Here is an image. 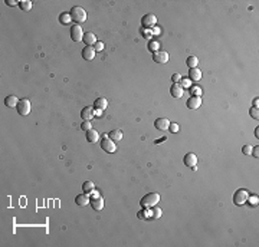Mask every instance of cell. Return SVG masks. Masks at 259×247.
<instances>
[{
	"label": "cell",
	"instance_id": "6da1fadb",
	"mask_svg": "<svg viewBox=\"0 0 259 247\" xmlns=\"http://www.w3.org/2000/svg\"><path fill=\"white\" fill-rule=\"evenodd\" d=\"M158 201H160V195L157 193H148L140 200V204H141L143 208H151L156 204H158Z\"/></svg>",
	"mask_w": 259,
	"mask_h": 247
},
{
	"label": "cell",
	"instance_id": "7a4b0ae2",
	"mask_svg": "<svg viewBox=\"0 0 259 247\" xmlns=\"http://www.w3.org/2000/svg\"><path fill=\"white\" fill-rule=\"evenodd\" d=\"M69 15H71V19L74 20V22H76V25L84 23L86 20V12L84 10L82 7H79V6L72 7V10L69 12Z\"/></svg>",
	"mask_w": 259,
	"mask_h": 247
},
{
	"label": "cell",
	"instance_id": "3957f363",
	"mask_svg": "<svg viewBox=\"0 0 259 247\" xmlns=\"http://www.w3.org/2000/svg\"><path fill=\"white\" fill-rule=\"evenodd\" d=\"M248 197H249V193L245 188H240V190H237L236 193H235V195H233V203L236 204V206H243L245 203L248 201Z\"/></svg>",
	"mask_w": 259,
	"mask_h": 247
},
{
	"label": "cell",
	"instance_id": "277c9868",
	"mask_svg": "<svg viewBox=\"0 0 259 247\" xmlns=\"http://www.w3.org/2000/svg\"><path fill=\"white\" fill-rule=\"evenodd\" d=\"M141 23H143V27L146 29H153L156 26V23H157V17L153 15V13H148V15H144L143 19H141Z\"/></svg>",
	"mask_w": 259,
	"mask_h": 247
},
{
	"label": "cell",
	"instance_id": "5b68a950",
	"mask_svg": "<svg viewBox=\"0 0 259 247\" xmlns=\"http://www.w3.org/2000/svg\"><path fill=\"white\" fill-rule=\"evenodd\" d=\"M16 109H17V112L20 114V115H27V114L30 112V102L29 99H20L19 104H17V106H16Z\"/></svg>",
	"mask_w": 259,
	"mask_h": 247
},
{
	"label": "cell",
	"instance_id": "8992f818",
	"mask_svg": "<svg viewBox=\"0 0 259 247\" xmlns=\"http://www.w3.org/2000/svg\"><path fill=\"white\" fill-rule=\"evenodd\" d=\"M101 148L105 152H109V154H113V152H115V150H117V147H115V144H114V141L111 138H102V141H101Z\"/></svg>",
	"mask_w": 259,
	"mask_h": 247
},
{
	"label": "cell",
	"instance_id": "52a82bcc",
	"mask_svg": "<svg viewBox=\"0 0 259 247\" xmlns=\"http://www.w3.org/2000/svg\"><path fill=\"white\" fill-rule=\"evenodd\" d=\"M71 38H72V40L74 42H82V39H84V32H82V29H81V26L79 25H74L72 26V29H71Z\"/></svg>",
	"mask_w": 259,
	"mask_h": 247
},
{
	"label": "cell",
	"instance_id": "ba28073f",
	"mask_svg": "<svg viewBox=\"0 0 259 247\" xmlns=\"http://www.w3.org/2000/svg\"><path fill=\"white\" fill-rule=\"evenodd\" d=\"M153 60L156 63H167L169 62V53L157 50V52L153 53Z\"/></svg>",
	"mask_w": 259,
	"mask_h": 247
},
{
	"label": "cell",
	"instance_id": "9c48e42d",
	"mask_svg": "<svg viewBox=\"0 0 259 247\" xmlns=\"http://www.w3.org/2000/svg\"><path fill=\"white\" fill-rule=\"evenodd\" d=\"M154 127H156V129H158V131H165V129H169V127H170V121L165 119V118H158V119H156V122H154Z\"/></svg>",
	"mask_w": 259,
	"mask_h": 247
},
{
	"label": "cell",
	"instance_id": "30bf717a",
	"mask_svg": "<svg viewBox=\"0 0 259 247\" xmlns=\"http://www.w3.org/2000/svg\"><path fill=\"white\" fill-rule=\"evenodd\" d=\"M183 92H184V89L180 86V83H173V86L170 88V94H171L173 98H176V99L183 96Z\"/></svg>",
	"mask_w": 259,
	"mask_h": 247
},
{
	"label": "cell",
	"instance_id": "8fae6325",
	"mask_svg": "<svg viewBox=\"0 0 259 247\" xmlns=\"http://www.w3.org/2000/svg\"><path fill=\"white\" fill-rule=\"evenodd\" d=\"M183 161H184V165H186V167H190V168H192V167H196V164H197V157H196L193 152H189L184 155Z\"/></svg>",
	"mask_w": 259,
	"mask_h": 247
},
{
	"label": "cell",
	"instance_id": "7c38bea8",
	"mask_svg": "<svg viewBox=\"0 0 259 247\" xmlns=\"http://www.w3.org/2000/svg\"><path fill=\"white\" fill-rule=\"evenodd\" d=\"M186 105H187L189 109H197L202 105V99H200V96H190L186 102Z\"/></svg>",
	"mask_w": 259,
	"mask_h": 247
},
{
	"label": "cell",
	"instance_id": "4fadbf2b",
	"mask_svg": "<svg viewBox=\"0 0 259 247\" xmlns=\"http://www.w3.org/2000/svg\"><path fill=\"white\" fill-rule=\"evenodd\" d=\"M82 58L85 60H92L95 58V49L94 46H85L82 50Z\"/></svg>",
	"mask_w": 259,
	"mask_h": 247
},
{
	"label": "cell",
	"instance_id": "5bb4252c",
	"mask_svg": "<svg viewBox=\"0 0 259 247\" xmlns=\"http://www.w3.org/2000/svg\"><path fill=\"white\" fill-rule=\"evenodd\" d=\"M75 203L78 204L79 207H85L86 204H89V197H88V194H86V193H82V194L76 195Z\"/></svg>",
	"mask_w": 259,
	"mask_h": 247
},
{
	"label": "cell",
	"instance_id": "9a60e30c",
	"mask_svg": "<svg viewBox=\"0 0 259 247\" xmlns=\"http://www.w3.org/2000/svg\"><path fill=\"white\" fill-rule=\"evenodd\" d=\"M81 116H82L84 121H91L94 118V109L91 106H85V108L81 111Z\"/></svg>",
	"mask_w": 259,
	"mask_h": 247
},
{
	"label": "cell",
	"instance_id": "2e32d148",
	"mask_svg": "<svg viewBox=\"0 0 259 247\" xmlns=\"http://www.w3.org/2000/svg\"><path fill=\"white\" fill-rule=\"evenodd\" d=\"M19 101L20 99H17L15 95H9V96H6V99H4V105H6L7 108H15V106H17Z\"/></svg>",
	"mask_w": 259,
	"mask_h": 247
},
{
	"label": "cell",
	"instance_id": "e0dca14e",
	"mask_svg": "<svg viewBox=\"0 0 259 247\" xmlns=\"http://www.w3.org/2000/svg\"><path fill=\"white\" fill-rule=\"evenodd\" d=\"M84 43H86V46H91V45H95L97 43V39H95V35L92 32H86L84 33Z\"/></svg>",
	"mask_w": 259,
	"mask_h": 247
},
{
	"label": "cell",
	"instance_id": "ac0fdd59",
	"mask_svg": "<svg viewBox=\"0 0 259 247\" xmlns=\"http://www.w3.org/2000/svg\"><path fill=\"white\" fill-rule=\"evenodd\" d=\"M91 207H92L94 210H97V211L102 210V208H104V198H102V197L92 198V200H91Z\"/></svg>",
	"mask_w": 259,
	"mask_h": 247
},
{
	"label": "cell",
	"instance_id": "d6986e66",
	"mask_svg": "<svg viewBox=\"0 0 259 247\" xmlns=\"http://www.w3.org/2000/svg\"><path fill=\"white\" fill-rule=\"evenodd\" d=\"M98 138H99V134H98L95 129H89V131H86V141L91 144H94L98 141Z\"/></svg>",
	"mask_w": 259,
	"mask_h": 247
},
{
	"label": "cell",
	"instance_id": "ffe728a7",
	"mask_svg": "<svg viewBox=\"0 0 259 247\" xmlns=\"http://www.w3.org/2000/svg\"><path fill=\"white\" fill-rule=\"evenodd\" d=\"M94 106H95V109L104 111V109H107V106H108V101H107L105 98H98V99H95Z\"/></svg>",
	"mask_w": 259,
	"mask_h": 247
},
{
	"label": "cell",
	"instance_id": "44dd1931",
	"mask_svg": "<svg viewBox=\"0 0 259 247\" xmlns=\"http://www.w3.org/2000/svg\"><path fill=\"white\" fill-rule=\"evenodd\" d=\"M189 78L192 79V81H200V79H202V72H200V69L192 68V69L189 71Z\"/></svg>",
	"mask_w": 259,
	"mask_h": 247
},
{
	"label": "cell",
	"instance_id": "7402d4cb",
	"mask_svg": "<svg viewBox=\"0 0 259 247\" xmlns=\"http://www.w3.org/2000/svg\"><path fill=\"white\" fill-rule=\"evenodd\" d=\"M137 217H138V218H143V220H147V218H153V211H151V208H144V210H141V211H138Z\"/></svg>",
	"mask_w": 259,
	"mask_h": 247
},
{
	"label": "cell",
	"instance_id": "603a6c76",
	"mask_svg": "<svg viewBox=\"0 0 259 247\" xmlns=\"http://www.w3.org/2000/svg\"><path fill=\"white\" fill-rule=\"evenodd\" d=\"M108 138H111L113 141H121L122 139V132L120 129H113V131L108 134Z\"/></svg>",
	"mask_w": 259,
	"mask_h": 247
},
{
	"label": "cell",
	"instance_id": "cb8c5ba5",
	"mask_svg": "<svg viewBox=\"0 0 259 247\" xmlns=\"http://www.w3.org/2000/svg\"><path fill=\"white\" fill-rule=\"evenodd\" d=\"M94 188L95 187H94V183H92V181H85V183L82 184V191H84V193H86V194H89Z\"/></svg>",
	"mask_w": 259,
	"mask_h": 247
},
{
	"label": "cell",
	"instance_id": "d4e9b609",
	"mask_svg": "<svg viewBox=\"0 0 259 247\" xmlns=\"http://www.w3.org/2000/svg\"><path fill=\"white\" fill-rule=\"evenodd\" d=\"M71 15L69 13H60L59 16V22L62 23V25H69L71 23Z\"/></svg>",
	"mask_w": 259,
	"mask_h": 247
},
{
	"label": "cell",
	"instance_id": "484cf974",
	"mask_svg": "<svg viewBox=\"0 0 259 247\" xmlns=\"http://www.w3.org/2000/svg\"><path fill=\"white\" fill-rule=\"evenodd\" d=\"M186 63H187V66L192 69V68H196L197 66V63H199V59L196 56H189L187 60H186Z\"/></svg>",
	"mask_w": 259,
	"mask_h": 247
},
{
	"label": "cell",
	"instance_id": "4316f807",
	"mask_svg": "<svg viewBox=\"0 0 259 247\" xmlns=\"http://www.w3.org/2000/svg\"><path fill=\"white\" fill-rule=\"evenodd\" d=\"M147 48H148V50H150L151 53H154V52H157V50H158V48H160V43H158V42H156V40H150V42H148V46H147Z\"/></svg>",
	"mask_w": 259,
	"mask_h": 247
},
{
	"label": "cell",
	"instance_id": "83f0119b",
	"mask_svg": "<svg viewBox=\"0 0 259 247\" xmlns=\"http://www.w3.org/2000/svg\"><path fill=\"white\" fill-rule=\"evenodd\" d=\"M19 7L22 9V10H30L32 9V2L30 0H22V2H19Z\"/></svg>",
	"mask_w": 259,
	"mask_h": 247
},
{
	"label": "cell",
	"instance_id": "f1b7e54d",
	"mask_svg": "<svg viewBox=\"0 0 259 247\" xmlns=\"http://www.w3.org/2000/svg\"><path fill=\"white\" fill-rule=\"evenodd\" d=\"M190 94H192V96H200L202 88L200 86H190Z\"/></svg>",
	"mask_w": 259,
	"mask_h": 247
},
{
	"label": "cell",
	"instance_id": "f546056e",
	"mask_svg": "<svg viewBox=\"0 0 259 247\" xmlns=\"http://www.w3.org/2000/svg\"><path fill=\"white\" fill-rule=\"evenodd\" d=\"M151 211H153V218H160L161 217V210L158 208L157 206H154V207H151Z\"/></svg>",
	"mask_w": 259,
	"mask_h": 247
},
{
	"label": "cell",
	"instance_id": "4dcf8cb0",
	"mask_svg": "<svg viewBox=\"0 0 259 247\" xmlns=\"http://www.w3.org/2000/svg\"><path fill=\"white\" fill-rule=\"evenodd\" d=\"M248 201H249V206L251 207H256L258 206L259 198L256 197V195H251V197H248Z\"/></svg>",
	"mask_w": 259,
	"mask_h": 247
},
{
	"label": "cell",
	"instance_id": "1f68e13d",
	"mask_svg": "<svg viewBox=\"0 0 259 247\" xmlns=\"http://www.w3.org/2000/svg\"><path fill=\"white\" fill-rule=\"evenodd\" d=\"M141 33H143V36L146 39H151V38H153V33H151L150 29H146V27H144V29H141Z\"/></svg>",
	"mask_w": 259,
	"mask_h": 247
},
{
	"label": "cell",
	"instance_id": "d6a6232c",
	"mask_svg": "<svg viewBox=\"0 0 259 247\" xmlns=\"http://www.w3.org/2000/svg\"><path fill=\"white\" fill-rule=\"evenodd\" d=\"M180 82H181V83H180V86L183 88V89H184V88H190V79H187V78H181V79H180Z\"/></svg>",
	"mask_w": 259,
	"mask_h": 247
},
{
	"label": "cell",
	"instance_id": "836d02e7",
	"mask_svg": "<svg viewBox=\"0 0 259 247\" xmlns=\"http://www.w3.org/2000/svg\"><path fill=\"white\" fill-rule=\"evenodd\" d=\"M81 128H82V131H89V129H92V124L89 122V121H85V122L81 125Z\"/></svg>",
	"mask_w": 259,
	"mask_h": 247
},
{
	"label": "cell",
	"instance_id": "e575fe53",
	"mask_svg": "<svg viewBox=\"0 0 259 247\" xmlns=\"http://www.w3.org/2000/svg\"><path fill=\"white\" fill-rule=\"evenodd\" d=\"M252 150H253V147H252V145H245L243 148H242V152L246 154V155H251V154H252Z\"/></svg>",
	"mask_w": 259,
	"mask_h": 247
},
{
	"label": "cell",
	"instance_id": "d590c367",
	"mask_svg": "<svg viewBox=\"0 0 259 247\" xmlns=\"http://www.w3.org/2000/svg\"><path fill=\"white\" fill-rule=\"evenodd\" d=\"M251 116H252V118H253V119H258V118H259V112H258V108H255V106H253V108L251 109Z\"/></svg>",
	"mask_w": 259,
	"mask_h": 247
},
{
	"label": "cell",
	"instance_id": "8d00e7d4",
	"mask_svg": "<svg viewBox=\"0 0 259 247\" xmlns=\"http://www.w3.org/2000/svg\"><path fill=\"white\" fill-rule=\"evenodd\" d=\"M169 128H170V131H171L173 134H176V132H179V125H177L176 122H173V124L170 122V127H169Z\"/></svg>",
	"mask_w": 259,
	"mask_h": 247
},
{
	"label": "cell",
	"instance_id": "74e56055",
	"mask_svg": "<svg viewBox=\"0 0 259 247\" xmlns=\"http://www.w3.org/2000/svg\"><path fill=\"white\" fill-rule=\"evenodd\" d=\"M94 49H95V52H101L102 49H104V43L102 42H97L94 45Z\"/></svg>",
	"mask_w": 259,
	"mask_h": 247
},
{
	"label": "cell",
	"instance_id": "f35d334b",
	"mask_svg": "<svg viewBox=\"0 0 259 247\" xmlns=\"http://www.w3.org/2000/svg\"><path fill=\"white\" fill-rule=\"evenodd\" d=\"M171 79H173V82H174V83H179V82H180V79H181V76L179 75V73H174V75L171 76Z\"/></svg>",
	"mask_w": 259,
	"mask_h": 247
},
{
	"label": "cell",
	"instance_id": "ab89813d",
	"mask_svg": "<svg viewBox=\"0 0 259 247\" xmlns=\"http://www.w3.org/2000/svg\"><path fill=\"white\" fill-rule=\"evenodd\" d=\"M89 194H91V200H92V198H98V197H101V195H99V193H98L97 190H92V191L89 193Z\"/></svg>",
	"mask_w": 259,
	"mask_h": 247
},
{
	"label": "cell",
	"instance_id": "60d3db41",
	"mask_svg": "<svg viewBox=\"0 0 259 247\" xmlns=\"http://www.w3.org/2000/svg\"><path fill=\"white\" fill-rule=\"evenodd\" d=\"M4 3L7 4V6H16V4H19V2H16V0H6Z\"/></svg>",
	"mask_w": 259,
	"mask_h": 247
},
{
	"label": "cell",
	"instance_id": "b9f144b4",
	"mask_svg": "<svg viewBox=\"0 0 259 247\" xmlns=\"http://www.w3.org/2000/svg\"><path fill=\"white\" fill-rule=\"evenodd\" d=\"M160 32H161V29H160V27H157V26H154L153 30H151V33L156 35V36H157V35H160Z\"/></svg>",
	"mask_w": 259,
	"mask_h": 247
},
{
	"label": "cell",
	"instance_id": "7bdbcfd3",
	"mask_svg": "<svg viewBox=\"0 0 259 247\" xmlns=\"http://www.w3.org/2000/svg\"><path fill=\"white\" fill-rule=\"evenodd\" d=\"M94 116H98V118L102 116V111H101V109H94Z\"/></svg>",
	"mask_w": 259,
	"mask_h": 247
},
{
	"label": "cell",
	"instance_id": "ee69618b",
	"mask_svg": "<svg viewBox=\"0 0 259 247\" xmlns=\"http://www.w3.org/2000/svg\"><path fill=\"white\" fill-rule=\"evenodd\" d=\"M252 154H253V155H255V157H256V158H258V157H259V148H258V147H256L255 150H252Z\"/></svg>",
	"mask_w": 259,
	"mask_h": 247
},
{
	"label": "cell",
	"instance_id": "f6af8a7d",
	"mask_svg": "<svg viewBox=\"0 0 259 247\" xmlns=\"http://www.w3.org/2000/svg\"><path fill=\"white\" fill-rule=\"evenodd\" d=\"M258 104H259V99H258V98H256V99H253V106H255V108H258Z\"/></svg>",
	"mask_w": 259,
	"mask_h": 247
},
{
	"label": "cell",
	"instance_id": "bcb514c9",
	"mask_svg": "<svg viewBox=\"0 0 259 247\" xmlns=\"http://www.w3.org/2000/svg\"><path fill=\"white\" fill-rule=\"evenodd\" d=\"M165 137H163V138H160V139H157V141H156V144H160V142H163V141H165Z\"/></svg>",
	"mask_w": 259,
	"mask_h": 247
},
{
	"label": "cell",
	"instance_id": "7dc6e473",
	"mask_svg": "<svg viewBox=\"0 0 259 247\" xmlns=\"http://www.w3.org/2000/svg\"><path fill=\"white\" fill-rule=\"evenodd\" d=\"M255 135H256V137H259V128H256V129H255Z\"/></svg>",
	"mask_w": 259,
	"mask_h": 247
}]
</instances>
